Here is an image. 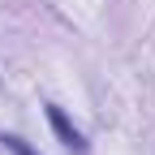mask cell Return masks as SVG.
<instances>
[{"label": "cell", "instance_id": "cell-1", "mask_svg": "<svg viewBox=\"0 0 155 155\" xmlns=\"http://www.w3.org/2000/svg\"><path fill=\"white\" fill-rule=\"evenodd\" d=\"M48 121H52V129H56V138H61L69 151H78V155H86V138H82V129H78L69 116L61 112V108H52L48 104Z\"/></svg>", "mask_w": 155, "mask_h": 155}, {"label": "cell", "instance_id": "cell-2", "mask_svg": "<svg viewBox=\"0 0 155 155\" xmlns=\"http://www.w3.org/2000/svg\"><path fill=\"white\" fill-rule=\"evenodd\" d=\"M0 147H5V151H13V155H39V151H30L22 138H13V134H5V138H0Z\"/></svg>", "mask_w": 155, "mask_h": 155}]
</instances>
